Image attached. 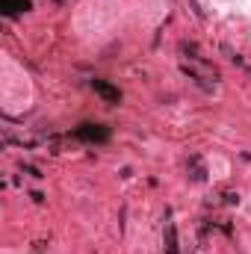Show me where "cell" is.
Listing matches in <instances>:
<instances>
[{"label":"cell","mask_w":251,"mask_h":254,"mask_svg":"<svg viewBox=\"0 0 251 254\" xmlns=\"http://www.w3.org/2000/svg\"><path fill=\"white\" fill-rule=\"evenodd\" d=\"M77 136H80V139H89V142H92V139L101 142V139H107V130L98 127V125H83L80 130H77Z\"/></svg>","instance_id":"cell-1"},{"label":"cell","mask_w":251,"mask_h":254,"mask_svg":"<svg viewBox=\"0 0 251 254\" xmlns=\"http://www.w3.org/2000/svg\"><path fill=\"white\" fill-rule=\"evenodd\" d=\"M95 92H101V95H104L107 101H119V92H116L113 86H107L104 80H95Z\"/></svg>","instance_id":"cell-2"},{"label":"cell","mask_w":251,"mask_h":254,"mask_svg":"<svg viewBox=\"0 0 251 254\" xmlns=\"http://www.w3.org/2000/svg\"><path fill=\"white\" fill-rule=\"evenodd\" d=\"M3 9L12 15V12H18V9H27V0H3Z\"/></svg>","instance_id":"cell-3"}]
</instances>
